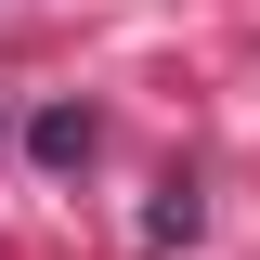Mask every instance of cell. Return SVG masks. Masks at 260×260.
<instances>
[{
  "mask_svg": "<svg viewBox=\"0 0 260 260\" xmlns=\"http://www.w3.org/2000/svg\"><path fill=\"white\" fill-rule=\"evenodd\" d=\"M26 143H39V169H78V156H91V117H78V104H39Z\"/></svg>",
  "mask_w": 260,
  "mask_h": 260,
  "instance_id": "6da1fadb",
  "label": "cell"
},
{
  "mask_svg": "<svg viewBox=\"0 0 260 260\" xmlns=\"http://www.w3.org/2000/svg\"><path fill=\"white\" fill-rule=\"evenodd\" d=\"M195 234V182H156V208H143V247H182Z\"/></svg>",
  "mask_w": 260,
  "mask_h": 260,
  "instance_id": "7a4b0ae2",
  "label": "cell"
}]
</instances>
